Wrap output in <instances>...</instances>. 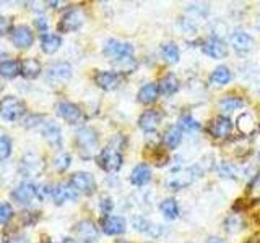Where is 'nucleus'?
Listing matches in <instances>:
<instances>
[{"instance_id": "18", "label": "nucleus", "mask_w": 260, "mask_h": 243, "mask_svg": "<svg viewBox=\"0 0 260 243\" xmlns=\"http://www.w3.org/2000/svg\"><path fill=\"white\" fill-rule=\"evenodd\" d=\"M41 132H43V136L46 138V141L54 146V148H60L62 144V132L60 127L54 124V122H46L44 125H41Z\"/></svg>"}, {"instance_id": "20", "label": "nucleus", "mask_w": 260, "mask_h": 243, "mask_svg": "<svg viewBox=\"0 0 260 243\" xmlns=\"http://www.w3.org/2000/svg\"><path fill=\"white\" fill-rule=\"evenodd\" d=\"M233 130V124L231 120L224 117V115H218L213 122H211L210 125V133L213 135L215 138H226L230 136Z\"/></svg>"}, {"instance_id": "49", "label": "nucleus", "mask_w": 260, "mask_h": 243, "mask_svg": "<svg viewBox=\"0 0 260 243\" xmlns=\"http://www.w3.org/2000/svg\"><path fill=\"white\" fill-rule=\"evenodd\" d=\"M63 243H75V241H72V240H63Z\"/></svg>"}, {"instance_id": "45", "label": "nucleus", "mask_w": 260, "mask_h": 243, "mask_svg": "<svg viewBox=\"0 0 260 243\" xmlns=\"http://www.w3.org/2000/svg\"><path fill=\"white\" fill-rule=\"evenodd\" d=\"M35 26L41 32H46L47 31V18H46V16H38V18L35 20Z\"/></svg>"}, {"instance_id": "39", "label": "nucleus", "mask_w": 260, "mask_h": 243, "mask_svg": "<svg viewBox=\"0 0 260 243\" xmlns=\"http://www.w3.org/2000/svg\"><path fill=\"white\" fill-rule=\"evenodd\" d=\"M247 193H249V198L250 199H260V172L252 178L249 186H247Z\"/></svg>"}, {"instance_id": "10", "label": "nucleus", "mask_w": 260, "mask_h": 243, "mask_svg": "<svg viewBox=\"0 0 260 243\" xmlns=\"http://www.w3.org/2000/svg\"><path fill=\"white\" fill-rule=\"evenodd\" d=\"M44 169V162L36 154H26L20 162V172L24 177H38Z\"/></svg>"}, {"instance_id": "40", "label": "nucleus", "mask_w": 260, "mask_h": 243, "mask_svg": "<svg viewBox=\"0 0 260 243\" xmlns=\"http://www.w3.org/2000/svg\"><path fill=\"white\" fill-rule=\"evenodd\" d=\"M13 214L15 213L10 202H2V205H0V225H7L12 221Z\"/></svg>"}, {"instance_id": "14", "label": "nucleus", "mask_w": 260, "mask_h": 243, "mask_svg": "<svg viewBox=\"0 0 260 243\" xmlns=\"http://www.w3.org/2000/svg\"><path fill=\"white\" fill-rule=\"evenodd\" d=\"M202 51L205 52L208 57H211V59H224V57L228 55V47L226 44L223 43L221 39L218 37H210L207 39L205 43L202 44Z\"/></svg>"}, {"instance_id": "44", "label": "nucleus", "mask_w": 260, "mask_h": 243, "mask_svg": "<svg viewBox=\"0 0 260 243\" xmlns=\"http://www.w3.org/2000/svg\"><path fill=\"white\" fill-rule=\"evenodd\" d=\"M100 208H101V213L108 216L112 208H114V202L109 196H101V201H100Z\"/></svg>"}, {"instance_id": "24", "label": "nucleus", "mask_w": 260, "mask_h": 243, "mask_svg": "<svg viewBox=\"0 0 260 243\" xmlns=\"http://www.w3.org/2000/svg\"><path fill=\"white\" fill-rule=\"evenodd\" d=\"M158 88H159V93L165 94V96H173L174 93H177L179 89V79L176 75L173 73H168L166 76H162L158 83Z\"/></svg>"}, {"instance_id": "52", "label": "nucleus", "mask_w": 260, "mask_h": 243, "mask_svg": "<svg viewBox=\"0 0 260 243\" xmlns=\"http://www.w3.org/2000/svg\"><path fill=\"white\" fill-rule=\"evenodd\" d=\"M146 243H153V241H146Z\"/></svg>"}, {"instance_id": "13", "label": "nucleus", "mask_w": 260, "mask_h": 243, "mask_svg": "<svg viewBox=\"0 0 260 243\" xmlns=\"http://www.w3.org/2000/svg\"><path fill=\"white\" fill-rule=\"evenodd\" d=\"M161 120H162V115L158 109H148L142 113L140 118H138V127H140L143 132L151 133L158 128Z\"/></svg>"}, {"instance_id": "15", "label": "nucleus", "mask_w": 260, "mask_h": 243, "mask_svg": "<svg viewBox=\"0 0 260 243\" xmlns=\"http://www.w3.org/2000/svg\"><path fill=\"white\" fill-rule=\"evenodd\" d=\"M57 113H59L60 118H63L70 125H77L81 120L80 107L75 104H72V102H60L59 105H57Z\"/></svg>"}, {"instance_id": "30", "label": "nucleus", "mask_w": 260, "mask_h": 243, "mask_svg": "<svg viewBox=\"0 0 260 243\" xmlns=\"http://www.w3.org/2000/svg\"><path fill=\"white\" fill-rule=\"evenodd\" d=\"M159 211L162 213V216H165L166 219H169V221H173V219H176L179 216V206H177V201L174 198H168L165 201L159 202Z\"/></svg>"}, {"instance_id": "8", "label": "nucleus", "mask_w": 260, "mask_h": 243, "mask_svg": "<svg viewBox=\"0 0 260 243\" xmlns=\"http://www.w3.org/2000/svg\"><path fill=\"white\" fill-rule=\"evenodd\" d=\"M83 18L85 16L81 13V10H78V8H72V10H69L62 16V20L59 21V24H57V29L60 32H73V31L80 29V26L83 24Z\"/></svg>"}, {"instance_id": "21", "label": "nucleus", "mask_w": 260, "mask_h": 243, "mask_svg": "<svg viewBox=\"0 0 260 243\" xmlns=\"http://www.w3.org/2000/svg\"><path fill=\"white\" fill-rule=\"evenodd\" d=\"M151 180V169L148 164H138L130 174V182L135 186H143Z\"/></svg>"}, {"instance_id": "1", "label": "nucleus", "mask_w": 260, "mask_h": 243, "mask_svg": "<svg viewBox=\"0 0 260 243\" xmlns=\"http://www.w3.org/2000/svg\"><path fill=\"white\" fill-rule=\"evenodd\" d=\"M120 141H124L122 136L112 138L111 143L98 156V164L106 172H119L122 164H124V157H122V146L124 144H120Z\"/></svg>"}, {"instance_id": "46", "label": "nucleus", "mask_w": 260, "mask_h": 243, "mask_svg": "<svg viewBox=\"0 0 260 243\" xmlns=\"http://www.w3.org/2000/svg\"><path fill=\"white\" fill-rule=\"evenodd\" d=\"M8 243H31V241L26 237H24V235H16V237L8 240Z\"/></svg>"}, {"instance_id": "2", "label": "nucleus", "mask_w": 260, "mask_h": 243, "mask_svg": "<svg viewBox=\"0 0 260 243\" xmlns=\"http://www.w3.org/2000/svg\"><path fill=\"white\" fill-rule=\"evenodd\" d=\"M75 141L78 146L80 156L83 159H91L98 154V149H100V138H98V133L93 128H80L77 135H75Z\"/></svg>"}, {"instance_id": "9", "label": "nucleus", "mask_w": 260, "mask_h": 243, "mask_svg": "<svg viewBox=\"0 0 260 243\" xmlns=\"http://www.w3.org/2000/svg\"><path fill=\"white\" fill-rule=\"evenodd\" d=\"M75 237L80 243H94L98 240V227L89 219H83L75 225Z\"/></svg>"}, {"instance_id": "16", "label": "nucleus", "mask_w": 260, "mask_h": 243, "mask_svg": "<svg viewBox=\"0 0 260 243\" xmlns=\"http://www.w3.org/2000/svg\"><path fill=\"white\" fill-rule=\"evenodd\" d=\"M120 75L114 71H98L94 75V83L100 86L104 91H112L120 85Z\"/></svg>"}, {"instance_id": "48", "label": "nucleus", "mask_w": 260, "mask_h": 243, "mask_svg": "<svg viewBox=\"0 0 260 243\" xmlns=\"http://www.w3.org/2000/svg\"><path fill=\"white\" fill-rule=\"evenodd\" d=\"M116 243H128V241H127V240H117Z\"/></svg>"}, {"instance_id": "35", "label": "nucleus", "mask_w": 260, "mask_h": 243, "mask_svg": "<svg viewBox=\"0 0 260 243\" xmlns=\"http://www.w3.org/2000/svg\"><path fill=\"white\" fill-rule=\"evenodd\" d=\"M70 160H72L70 154L62 152V154H59V156L54 159L52 166H54V169L57 170V172H65V170L70 167Z\"/></svg>"}, {"instance_id": "22", "label": "nucleus", "mask_w": 260, "mask_h": 243, "mask_svg": "<svg viewBox=\"0 0 260 243\" xmlns=\"http://www.w3.org/2000/svg\"><path fill=\"white\" fill-rule=\"evenodd\" d=\"M181 141H182V130L177 125L169 127L165 132V135H162V143H165L168 149H176L181 144Z\"/></svg>"}, {"instance_id": "4", "label": "nucleus", "mask_w": 260, "mask_h": 243, "mask_svg": "<svg viewBox=\"0 0 260 243\" xmlns=\"http://www.w3.org/2000/svg\"><path fill=\"white\" fill-rule=\"evenodd\" d=\"M24 112H26V105H24V102L20 101L18 97L5 96L4 99L0 101V115L7 122L18 120Z\"/></svg>"}, {"instance_id": "12", "label": "nucleus", "mask_w": 260, "mask_h": 243, "mask_svg": "<svg viewBox=\"0 0 260 243\" xmlns=\"http://www.w3.org/2000/svg\"><path fill=\"white\" fill-rule=\"evenodd\" d=\"M12 43L18 49H28L35 43V34H32L26 24H18L12 31Z\"/></svg>"}, {"instance_id": "43", "label": "nucleus", "mask_w": 260, "mask_h": 243, "mask_svg": "<svg viewBox=\"0 0 260 243\" xmlns=\"http://www.w3.org/2000/svg\"><path fill=\"white\" fill-rule=\"evenodd\" d=\"M52 194H54V186H51V185H41V186H38V198L39 199L52 198Z\"/></svg>"}, {"instance_id": "6", "label": "nucleus", "mask_w": 260, "mask_h": 243, "mask_svg": "<svg viewBox=\"0 0 260 243\" xmlns=\"http://www.w3.org/2000/svg\"><path fill=\"white\" fill-rule=\"evenodd\" d=\"M69 183L78 194H93L96 191V180L91 174L88 172H77L70 177Z\"/></svg>"}, {"instance_id": "32", "label": "nucleus", "mask_w": 260, "mask_h": 243, "mask_svg": "<svg viewBox=\"0 0 260 243\" xmlns=\"http://www.w3.org/2000/svg\"><path fill=\"white\" fill-rule=\"evenodd\" d=\"M236 125H238V130L242 135H250L255 128L254 118L250 117V113H241L238 117V122H236Z\"/></svg>"}, {"instance_id": "25", "label": "nucleus", "mask_w": 260, "mask_h": 243, "mask_svg": "<svg viewBox=\"0 0 260 243\" xmlns=\"http://www.w3.org/2000/svg\"><path fill=\"white\" fill-rule=\"evenodd\" d=\"M41 73V63L38 59H24L21 62V76L26 79H35Z\"/></svg>"}, {"instance_id": "26", "label": "nucleus", "mask_w": 260, "mask_h": 243, "mask_svg": "<svg viewBox=\"0 0 260 243\" xmlns=\"http://www.w3.org/2000/svg\"><path fill=\"white\" fill-rule=\"evenodd\" d=\"M231 44L233 47L236 49V51L239 52H246L249 51V49L252 47V37L247 34V32L244 31H234L233 36H231Z\"/></svg>"}, {"instance_id": "42", "label": "nucleus", "mask_w": 260, "mask_h": 243, "mask_svg": "<svg viewBox=\"0 0 260 243\" xmlns=\"http://www.w3.org/2000/svg\"><path fill=\"white\" fill-rule=\"evenodd\" d=\"M13 31V21L8 16H0V36Z\"/></svg>"}, {"instance_id": "38", "label": "nucleus", "mask_w": 260, "mask_h": 243, "mask_svg": "<svg viewBox=\"0 0 260 243\" xmlns=\"http://www.w3.org/2000/svg\"><path fill=\"white\" fill-rule=\"evenodd\" d=\"M241 227H242V219H241L239 214H231V216L224 221V229H226L228 232H231V233L241 230Z\"/></svg>"}, {"instance_id": "23", "label": "nucleus", "mask_w": 260, "mask_h": 243, "mask_svg": "<svg viewBox=\"0 0 260 243\" xmlns=\"http://www.w3.org/2000/svg\"><path fill=\"white\" fill-rule=\"evenodd\" d=\"M159 96V88L156 83H148L140 88V91H138V101L142 104H153L154 101L158 99Z\"/></svg>"}, {"instance_id": "5", "label": "nucleus", "mask_w": 260, "mask_h": 243, "mask_svg": "<svg viewBox=\"0 0 260 243\" xmlns=\"http://www.w3.org/2000/svg\"><path fill=\"white\" fill-rule=\"evenodd\" d=\"M103 52L106 57H109L114 63H117L134 55V46L128 43H120L117 39H109L108 43L104 44Z\"/></svg>"}, {"instance_id": "41", "label": "nucleus", "mask_w": 260, "mask_h": 243, "mask_svg": "<svg viewBox=\"0 0 260 243\" xmlns=\"http://www.w3.org/2000/svg\"><path fill=\"white\" fill-rule=\"evenodd\" d=\"M132 225L140 232H151V229H153L151 224L146 221L143 216H134L132 217Z\"/></svg>"}, {"instance_id": "17", "label": "nucleus", "mask_w": 260, "mask_h": 243, "mask_svg": "<svg viewBox=\"0 0 260 243\" xmlns=\"http://www.w3.org/2000/svg\"><path fill=\"white\" fill-rule=\"evenodd\" d=\"M101 225L106 235H120L125 232V221L119 216H104Z\"/></svg>"}, {"instance_id": "37", "label": "nucleus", "mask_w": 260, "mask_h": 243, "mask_svg": "<svg viewBox=\"0 0 260 243\" xmlns=\"http://www.w3.org/2000/svg\"><path fill=\"white\" fill-rule=\"evenodd\" d=\"M218 174L224 178H238L239 177L238 169H236V166L230 164V162H221L218 167Z\"/></svg>"}, {"instance_id": "11", "label": "nucleus", "mask_w": 260, "mask_h": 243, "mask_svg": "<svg viewBox=\"0 0 260 243\" xmlns=\"http://www.w3.org/2000/svg\"><path fill=\"white\" fill-rule=\"evenodd\" d=\"M12 198L18 205H29V202L38 198V186L31 182H23L12 191Z\"/></svg>"}, {"instance_id": "47", "label": "nucleus", "mask_w": 260, "mask_h": 243, "mask_svg": "<svg viewBox=\"0 0 260 243\" xmlns=\"http://www.w3.org/2000/svg\"><path fill=\"white\" fill-rule=\"evenodd\" d=\"M207 243H224V241L221 238H218V237H211V238H208Z\"/></svg>"}, {"instance_id": "7", "label": "nucleus", "mask_w": 260, "mask_h": 243, "mask_svg": "<svg viewBox=\"0 0 260 243\" xmlns=\"http://www.w3.org/2000/svg\"><path fill=\"white\" fill-rule=\"evenodd\" d=\"M46 78L49 83L59 85V83H65L72 78V65L67 62H57L54 65L47 68Z\"/></svg>"}, {"instance_id": "31", "label": "nucleus", "mask_w": 260, "mask_h": 243, "mask_svg": "<svg viewBox=\"0 0 260 243\" xmlns=\"http://www.w3.org/2000/svg\"><path fill=\"white\" fill-rule=\"evenodd\" d=\"M161 54L165 57V60L168 63H177L181 59V52H179V47L174 43H166L161 46Z\"/></svg>"}, {"instance_id": "3", "label": "nucleus", "mask_w": 260, "mask_h": 243, "mask_svg": "<svg viewBox=\"0 0 260 243\" xmlns=\"http://www.w3.org/2000/svg\"><path fill=\"white\" fill-rule=\"evenodd\" d=\"M197 177H202V175L195 166L184 169V170H173V174H171V177L166 180V186L169 190H174V191L182 190L185 186H189Z\"/></svg>"}, {"instance_id": "33", "label": "nucleus", "mask_w": 260, "mask_h": 243, "mask_svg": "<svg viewBox=\"0 0 260 243\" xmlns=\"http://www.w3.org/2000/svg\"><path fill=\"white\" fill-rule=\"evenodd\" d=\"M244 105V101L241 99V97L238 96H228L224 97V99H221V102H219V109H221L223 112H233L236 109H239Z\"/></svg>"}, {"instance_id": "19", "label": "nucleus", "mask_w": 260, "mask_h": 243, "mask_svg": "<svg viewBox=\"0 0 260 243\" xmlns=\"http://www.w3.org/2000/svg\"><path fill=\"white\" fill-rule=\"evenodd\" d=\"M78 193L72 188V185L67 182V183H59L57 186H54V194H52V199L55 205H63L65 201H73L77 199Z\"/></svg>"}, {"instance_id": "28", "label": "nucleus", "mask_w": 260, "mask_h": 243, "mask_svg": "<svg viewBox=\"0 0 260 243\" xmlns=\"http://www.w3.org/2000/svg\"><path fill=\"white\" fill-rule=\"evenodd\" d=\"M60 46H62V39L57 34H43V37H41V49H43V52L46 54L57 52L60 49Z\"/></svg>"}, {"instance_id": "50", "label": "nucleus", "mask_w": 260, "mask_h": 243, "mask_svg": "<svg viewBox=\"0 0 260 243\" xmlns=\"http://www.w3.org/2000/svg\"><path fill=\"white\" fill-rule=\"evenodd\" d=\"M258 160H260V152H258Z\"/></svg>"}, {"instance_id": "27", "label": "nucleus", "mask_w": 260, "mask_h": 243, "mask_svg": "<svg viewBox=\"0 0 260 243\" xmlns=\"http://www.w3.org/2000/svg\"><path fill=\"white\" fill-rule=\"evenodd\" d=\"M21 75V63L16 60H4L0 62V76L12 79Z\"/></svg>"}, {"instance_id": "34", "label": "nucleus", "mask_w": 260, "mask_h": 243, "mask_svg": "<svg viewBox=\"0 0 260 243\" xmlns=\"http://www.w3.org/2000/svg\"><path fill=\"white\" fill-rule=\"evenodd\" d=\"M177 127L181 130H185V132H197V130H200V124L190 115V113H185V115L179 118Z\"/></svg>"}, {"instance_id": "29", "label": "nucleus", "mask_w": 260, "mask_h": 243, "mask_svg": "<svg viewBox=\"0 0 260 243\" xmlns=\"http://www.w3.org/2000/svg\"><path fill=\"white\" fill-rule=\"evenodd\" d=\"M231 78H233L231 70L228 68V67H224V65H221V67H218V68L210 75V83L221 86V85H228V83H230Z\"/></svg>"}, {"instance_id": "51", "label": "nucleus", "mask_w": 260, "mask_h": 243, "mask_svg": "<svg viewBox=\"0 0 260 243\" xmlns=\"http://www.w3.org/2000/svg\"><path fill=\"white\" fill-rule=\"evenodd\" d=\"M44 243H52V241H44Z\"/></svg>"}, {"instance_id": "53", "label": "nucleus", "mask_w": 260, "mask_h": 243, "mask_svg": "<svg viewBox=\"0 0 260 243\" xmlns=\"http://www.w3.org/2000/svg\"><path fill=\"white\" fill-rule=\"evenodd\" d=\"M187 243H190V241H187Z\"/></svg>"}, {"instance_id": "36", "label": "nucleus", "mask_w": 260, "mask_h": 243, "mask_svg": "<svg viewBox=\"0 0 260 243\" xmlns=\"http://www.w3.org/2000/svg\"><path fill=\"white\" fill-rule=\"evenodd\" d=\"M12 154V140L7 135L0 133V160H5Z\"/></svg>"}]
</instances>
